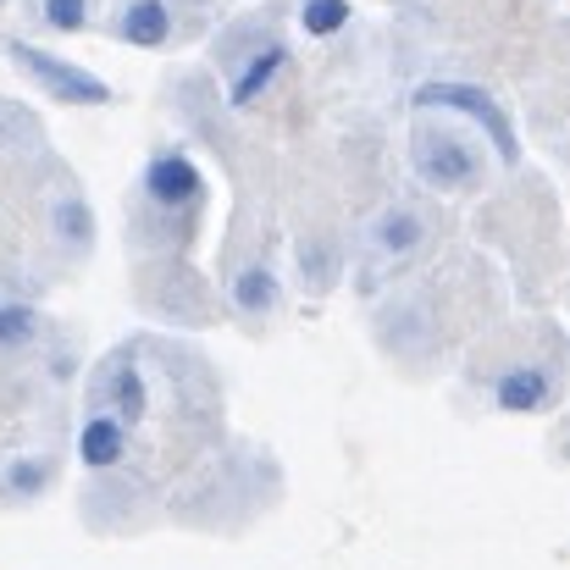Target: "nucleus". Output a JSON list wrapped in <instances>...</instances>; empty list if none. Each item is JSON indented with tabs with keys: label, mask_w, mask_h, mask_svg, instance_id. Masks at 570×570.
<instances>
[{
	"label": "nucleus",
	"mask_w": 570,
	"mask_h": 570,
	"mask_svg": "<svg viewBox=\"0 0 570 570\" xmlns=\"http://www.w3.org/2000/svg\"><path fill=\"white\" fill-rule=\"evenodd\" d=\"M78 460H83L89 471H111V465H122V460H128V426H122L111 410L89 415V421L78 426Z\"/></svg>",
	"instance_id": "39448f33"
},
{
	"label": "nucleus",
	"mask_w": 570,
	"mask_h": 570,
	"mask_svg": "<svg viewBox=\"0 0 570 570\" xmlns=\"http://www.w3.org/2000/svg\"><path fill=\"white\" fill-rule=\"evenodd\" d=\"M56 233H61L72 249H89V238H95L89 205H83V199H61V205H56Z\"/></svg>",
	"instance_id": "4468645a"
},
{
	"label": "nucleus",
	"mask_w": 570,
	"mask_h": 570,
	"mask_svg": "<svg viewBox=\"0 0 570 570\" xmlns=\"http://www.w3.org/2000/svg\"><path fill=\"white\" fill-rule=\"evenodd\" d=\"M299 28H305V39H333L338 28H350V0H305Z\"/></svg>",
	"instance_id": "ddd939ff"
},
{
	"label": "nucleus",
	"mask_w": 570,
	"mask_h": 570,
	"mask_svg": "<svg viewBox=\"0 0 570 570\" xmlns=\"http://www.w3.org/2000/svg\"><path fill=\"white\" fill-rule=\"evenodd\" d=\"M145 194H150L161 210H184V205H194V199L205 194V173H199V161L184 156V150H161V156H150V167H145Z\"/></svg>",
	"instance_id": "20e7f679"
},
{
	"label": "nucleus",
	"mask_w": 570,
	"mask_h": 570,
	"mask_svg": "<svg viewBox=\"0 0 570 570\" xmlns=\"http://www.w3.org/2000/svg\"><path fill=\"white\" fill-rule=\"evenodd\" d=\"M45 22L61 33H78L89 22V0H45Z\"/></svg>",
	"instance_id": "2eb2a0df"
},
{
	"label": "nucleus",
	"mask_w": 570,
	"mask_h": 570,
	"mask_svg": "<svg viewBox=\"0 0 570 570\" xmlns=\"http://www.w3.org/2000/svg\"><path fill=\"white\" fill-rule=\"evenodd\" d=\"M45 476H50V465H45V460H22V465H11V471H6L11 493H22V499H28V493H39V488H45Z\"/></svg>",
	"instance_id": "dca6fc26"
},
{
	"label": "nucleus",
	"mask_w": 570,
	"mask_h": 570,
	"mask_svg": "<svg viewBox=\"0 0 570 570\" xmlns=\"http://www.w3.org/2000/svg\"><path fill=\"white\" fill-rule=\"evenodd\" d=\"M410 161H415L421 184H426V189H438V194H460V189H471V184L482 178L476 150H471L460 134L432 128V122H421V128L410 134Z\"/></svg>",
	"instance_id": "f03ea898"
},
{
	"label": "nucleus",
	"mask_w": 570,
	"mask_h": 570,
	"mask_svg": "<svg viewBox=\"0 0 570 570\" xmlns=\"http://www.w3.org/2000/svg\"><path fill=\"white\" fill-rule=\"evenodd\" d=\"M39 338V311L22 299H0V355H17Z\"/></svg>",
	"instance_id": "f8f14e48"
},
{
	"label": "nucleus",
	"mask_w": 570,
	"mask_h": 570,
	"mask_svg": "<svg viewBox=\"0 0 570 570\" xmlns=\"http://www.w3.org/2000/svg\"><path fill=\"white\" fill-rule=\"evenodd\" d=\"M493 404L510 410V415H538V410L554 404V377L543 366H515L493 382Z\"/></svg>",
	"instance_id": "423d86ee"
},
{
	"label": "nucleus",
	"mask_w": 570,
	"mask_h": 570,
	"mask_svg": "<svg viewBox=\"0 0 570 570\" xmlns=\"http://www.w3.org/2000/svg\"><path fill=\"white\" fill-rule=\"evenodd\" d=\"M421 238H426V222L410 210V205H393V210H382L377 227H372V244H377V255H410V249H421Z\"/></svg>",
	"instance_id": "9d476101"
},
{
	"label": "nucleus",
	"mask_w": 570,
	"mask_h": 570,
	"mask_svg": "<svg viewBox=\"0 0 570 570\" xmlns=\"http://www.w3.org/2000/svg\"><path fill=\"white\" fill-rule=\"evenodd\" d=\"M415 111H460V117H471L488 139H493V150H499V161H521V139H515V122H510V111L482 89V83H421L415 89Z\"/></svg>",
	"instance_id": "f257e3e1"
},
{
	"label": "nucleus",
	"mask_w": 570,
	"mask_h": 570,
	"mask_svg": "<svg viewBox=\"0 0 570 570\" xmlns=\"http://www.w3.org/2000/svg\"><path fill=\"white\" fill-rule=\"evenodd\" d=\"M117 39H128V45H139V50L167 45V39H173V11H167V0H128L122 17H117Z\"/></svg>",
	"instance_id": "6e6552de"
},
{
	"label": "nucleus",
	"mask_w": 570,
	"mask_h": 570,
	"mask_svg": "<svg viewBox=\"0 0 570 570\" xmlns=\"http://www.w3.org/2000/svg\"><path fill=\"white\" fill-rule=\"evenodd\" d=\"M100 393H106V404H111V415H117L122 426H139L145 410H150V387H145L134 361H117V366L106 372V382H100Z\"/></svg>",
	"instance_id": "1a4fd4ad"
},
{
	"label": "nucleus",
	"mask_w": 570,
	"mask_h": 570,
	"mask_svg": "<svg viewBox=\"0 0 570 570\" xmlns=\"http://www.w3.org/2000/svg\"><path fill=\"white\" fill-rule=\"evenodd\" d=\"M283 67H288V45H277V39H272V45H261V50H255V56H249V61L233 72L227 100H233L238 111H244V106H255V100H261V95H266V89L283 78Z\"/></svg>",
	"instance_id": "0eeeda50"
},
{
	"label": "nucleus",
	"mask_w": 570,
	"mask_h": 570,
	"mask_svg": "<svg viewBox=\"0 0 570 570\" xmlns=\"http://www.w3.org/2000/svg\"><path fill=\"white\" fill-rule=\"evenodd\" d=\"M11 61L28 67L56 100H72V106H106V100H111V83H100L89 67H72V61H61V56H50V50L11 45Z\"/></svg>",
	"instance_id": "7ed1b4c3"
},
{
	"label": "nucleus",
	"mask_w": 570,
	"mask_h": 570,
	"mask_svg": "<svg viewBox=\"0 0 570 570\" xmlns=\"http://www.w3.org/2000/svg\"><path fill=\"white\" fill-rule=\"evenodd\" d=\"M233 305L249 311V316L277 311V305H283V283H277V272H272V266H244V272L233 277Z\"/></svg>",
	"instance_id": "9b49d317"
}]
</instances>
